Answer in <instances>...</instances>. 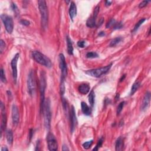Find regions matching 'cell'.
<instances>
[{
  "instance_id": "obj_12",
  "label": "cell",
  "mask_w": 151,
  "mask_h": 151,
  "mask_svg": "<svg viewBox=\"0 0 151 151\" xmlns=\"http://www.w3.org/2000/svg\"><path fill=\"white\" fill-rule=\"evenodd\" d=\"M12 119L14 124H17L20 120V115L17 106L15 105H13L12 106Z\"/></svg>"
},
{
  "instance_id": "obj_8",
  "label": "cell",
  "mask_w": 151,
  "mask_h": 151,
  "mask_svg": "<svg viewBox=\"0 0 151 151\" xmlns=\"http://www.w3.org/2000/svg\"><path fill=\"white\" fill-rule=\"evenodd\" d=\"M20 57V54L17 53L14 58L11 60V66L12 69V74H13V77L14 83H17V63Z\"/></svg>"
},
{
  "instance_id": "obj_25",
  "label": "cell",
  "mask_w": 151,
  "mask_h": 151,
  "mask_svg": "<svg viewBox=\"0 0 151 151\" xmlns=\"http://www.w3.org/2000/svg\"><path fill=\"white\" fill-rule=\"evenodd\" d=\"M146 21V19L145 18H141L140 20L138 21V22L136 24L135 27L133 28V32H135L137 31L139 28L140 27V26L142 24L145 22Z\"/></svg>"
},
{
  "instance_id": "obj_24",
  "label": "cell",
  "mask_w": 151,
  "mask_h": 151,
  "mask_svg": "<svg viewBox=\"0 0 151 151\" xmlns=\"http://www.w3.org/2000/svg\"><path fill=\"white\" fill-rule=\"evenodd\" d=\"M122 40V38L121 37H116L115 38H114L113 40H112L111 41V42L110 43V44H109V46L110 47H114L116 46L117 44H118Z\"/></svg>"
},
{
  "instance_id": "obj_13",
  "label": "cell",
  "mask_w": 151,
  "mask_h": 151,
  "mask_svg": "<svg viewBox=\"0 0 151 151\" xmlns=\"http://www.w3.org/2000/svg\"><path fill=\"white\" fill-rule=\"evenodd\" d=\"M1 132L3 131L6 127L7 124V116L6 113V107L4 104L1 102Z\"/></svg>"
},
{
  "instance_id": "obj_9",
  "label": "cell",
  "mask_w": 151,
  "mask_h": 151,
  "mask_svg": "<svg viewBox=\"0 0 151 151\" xmlns=\"http://www.w3.org/2000/svg\"><path fill=\"white\" fill-rule=\"evenodd\" d=\"M59 66L61 72V79H65L67 75V69L65 57L62 53L59 54Z\"/></svg>"
},
{
  "instance_id": "obj_33",
  "label": "cell",
  "mask_w": 151,
  "mask_h": 151,
  "mask_svg": "<svg viewBox=\"0 0 151 151\" xmlns=\"http://www.w3.org/2000/svg\"><path fill=\"white\" fill-rule=\"evenodd\" d=\"M6 44L5 43V41L3 40H0V52L1 53H2V52L4 51V50L6 49Z\"/></svg>"
},
{
  "instance_id": "obj_28",
  "label": "cell",
  "mask_w": 151,
  "mask_h": 151,
  "mask_svg": "<svg viewBox=\"0 0 151 151\" xmlns=\"http://www.w3.org/2000/svg\"><path fill=\"white\" fill-rule=\"evenodd\" d=\"M93 140H91L89 141H87V142H86L84 143H83V147L84 149H88L91 147V146L93 144Z\"/></svg>"
},
{
  "instance_id": "obj_1",
  "label": "cell",
  "mask_w": 151,
  "mask_h": 151,
  "mask_svg": "<svg viewBox=\"0 0 151 151\" xmlns=\"http://www.w3.org/2000/svg\"><path fill=\"white\" fill-rule=\"evenodd\" d=\"M38 8L41 14V23L42 28L44 30L48 28V23H49V12L47 6L46 2L43 0L38 1Z\"/></svg>"
},
{
  "instance_id": "obj_34",
  "label": "cell",
  "mask_w": 151,
  "mask_h": 151,
  "mask_svg": "<svg viewBox=\"0 0 151 151\" xmlns=\"http://www.w3.org/2000/svg\"><path fill=\"white\" fill-rule=\"evenodd\" d=\"M123 23H122L121 21L119 23H116L114 24V25L113 26V30H119L121 29L122 27H123Z\"/></svg>"
},
{
  "instance_id": "obj_27",
  "label": "cell",
  "mask_w": 151,
  "mask_h": 151,
  "mask_svg": "<svg viewBox=\"0 0 151 151\" xmlns=\"http://www.w3.org/2000/svg\"><path fill=\"white\" fill-rule=\"evenodd\" d=\"M0 79H1V81L2 83H7V79L6 77V74L4 70L2 69H1V71H0Z\"/></svg>"
},
{
  "instance_id": "obj_18",
  "label": "cell",
  "mask_w": 151,
  "mask_h": 151,
  "mask_svg": "<svg viewBox=\"0 0 151 151\" xmlns=\"http://www.w3.org/2000/svg\"><path fill=\"white\" fill-rule=\"evenodd\" d=\"M66 41H67V52L68 54L70 55L73 54V47L71 40L69 36H67L66 38Z\"/></svg>"
},
{
  "instance_id": "obj_44",
  "label": "cell",
  "mask_w": 151,
  "mask_h": 151,
  "mask_svg": "<svg viewBox=\"0 0 151 151\" xmlns=\"http://www.w3.org/2000/svg\"><path fill=\"white\" fill-rule=\"evenodd\" d=\"M125 77H126V75H124L123 76H122L121 79H120V81H123Z\"/></svg>"
},
{
  "instance_id": "obj_22",
  "label": "cell",
  "mask_w": 151,
  "mask_h": 151,
  "mask_svg": "<svg viewBox=\"0 0 151 151\" xmlns=\"http://www.w3.org/2000/svg\"><path fill=\"white\" fill-rule=\"evenodd\" d=\"M140 83L139 82V81H135L131 87L130 95L132 96L135 94L136 91H137L139 89V88L140 87Z\"/></svg>"
},
{
  "instance_id": "obj_21",
  "label": "cell",
  "mask_w": 151,
  "mask_h": 151,
  "mask_svg": "<svg viewBox=\"0 0 151 151\" xmlns=\"http://www.w3.org/2000/svg\"><path fill=\"white\" fill-rule=\"evenodd\" d=\"M6 138L7 140V142L9 145H12L13 143V133L11 129H9L7 131L6 133Z\"/></svg>"
},
{
  "instance_id": "obj_39",
  "label": "cell",
  "mask_w": 151,
  "mask_h": 151,
  "mask_svg": "<svg viewBox=\"0 0 151 151\" xmlns=\"http://www.w3.org/2000/svg\"><path fill=\"white\" fill-rule=\"evenodd\" d=\"M85 44H86V43L85 41H79L77 42V45H78V47H80V48H84L85 46Z\"/></svg>"
},
{
  "instance_id": "obj_36",
  "label": "cell",
  "mask_w": 151,
  "mask_h": 151,
  "mask_svg": "<svg viewBox=\"0 0 151 151\" xmlns=\"http://www.w3.org/2000/svg\"><path fill=\"white\" fill-rule=\"evenodd\" d=\"M99 11H100V7L99 6H97L96 7H95V8L94 9L93 16H94V17H95L97 18L98 14H99Z\"/></svg>"
},
{
  "instance_id": "obj_4",
  "label": "cell",
  "mask_w": 151,
  "mask_h": 151,
  "mask_svg": "<svg viewBox=\"0 0 151 151\" xmlns=\"http://www.w3.org/2000/svg\"><path fill=\"white\" fill-rule=\"evenodd\" d=\"M43 112L44 113V124L45 128L47 129H50L51 120V107H50V101L49 99H47L45 101Z\"/></svg>"
},
{
  "instance_id": "obj_15",
  "label": "cell",
  "mask_w": 151,
  "mask_h": 151,
  "mask_svg": "<svg viewBox=\"0 0 151 151\" xmlns=\"http://www.w3.org/2000/svg\"><path fill=\"white\" fill-rule=\"evenodd\" d=\"M77 14V6L74 2H71L70 8H69V15L71 20H73L74 18Z\"/></svg>"
},
{
  "instance_id": "obj_11",
  "label": "cell",
  "mask_w": 151,
  "mask_h": 151,
  "mask_svg": "<svg viewBox=\"0 0 151 151\" xmlns=\"http://www.w3.org/2000/svg\"><path fill=\"white\" fill-rule=\"evenodd\" d=\"M77 123V120L75 107L71 106V109L70 110V125L71 133H73V132L75 130Z\"/></svg>"
},
{
  "instance_id": "obj_35",
  "label": "cell",
  "mask_w": 151,
  "mask_h": 151,
  "mask_svg": "<svg viewBox=\"0 0 151 151\" xmlns=\"http://www.w3.org/2000/svg\"><path fill=\"white\" fill-rule=\"evenodd\" d=\"M115 23H116V21H115L114 19L112 18V19H111V20H110L109 22L107 23L106 27L107 28H111V27H113V26L114 25Z\"/></svg>"
},
{
  "instance_id": "obj_30",
  "label": "cell",
  "mask_w": 151,
  "mask_h": 151,
  "mask_svg": "<svg viewBox=\"0 0 151 151\" xmlns=\"http://www.w3.org/2000/svg\"><path fill=\"white\" fill-rule=\"evenodd\" d=\"M103 138H102L100 139L99 141H98V142L96 144V145L95 148L93 149V150H99V148L102 147V145L103 144Z\"/></svg>"
},
{
  "instance_id": "obj_31",
  "label": "cell",
  "mask_w": 151,
  "mask_h": 151,
  "mask_svg": "<svg viewBox=\"0 0 151 151\" xmlns=\"http://www.w3.org/2000/svg\"><path fill=\"white\" fill-rule=\"evenodd\" d=\"M11 8L13 9V11L14 12V13L16 15H19V13H20V11H19V9L18 8L17 6H16V4L14 2H12L11 3Z\"/></svg>"
},
{
  "instance_id": "obj_43",
  "label": "cell",
  "mask_w": 151,
  "mask_h": 151,
  "mask_svg": "<svg viewBox=\"0 0 151 151\" xmlns=\"http://www.w3.org/2000/svg\"><path fill=\"white\" fill-rule=\"evenodd\" d=\"M8 148L6 147H2L1 148V151H8Z\"/></svg>"
},
{
  "instance_id": "obj_19",
  "label": "cell",
  "mask_w": 151,
  "mask_h": 151,
  "mask_svg": "<svg viewBox=\"0 0 151 151\" xmlns=\"http://www.w3.org/2000/svg\"><path fill=\"white\" fill-rule=\"evenodd\" d=\"M96 17H95L94 16H92L87 20V22H86V25L89 28L95 27L96 25Z\"/></svg>"
},
{
  "instance_id": "obj_16",
  "label": "cell",
  "mask_w": 151,
  "mask_h": 151,
  "mask_svg": "<svg viewBox=\"0 0 151 151\" xmlns=\"http://www.w3.org/2000/svg\"><path fill=\"white\" fill-rule=\"evenodd\" d=\"M90 86L88 84L83 83L79 86L78 90L79 92L82 95H86L90 91Z\"/></svg>"
},
{
  "instance_id": "obj_29",
  "label": "cell",
  "mask_w": 151,
  "mask_h": 151,
  "mask_svg": "<svg viewBox=\"0 0 151 151\" xmlns=\"http://www.w3.org/2000/svg\"><path fill=\"white\" fill-rule=\"evenodd\" d=\"M124 105H125V102H124V101L120 103V104L118 105V106H117V115H119L120 113H121V112H122V109H123Z\"/></svg>"
},
{
  "instance_id": "obj_7",
  "label": "cell",
  "mask_w": 151,
  "mask_h": 151,
  "mask_svg": "<svg viewBox=\"0 0 151 151\" xmlns=\"http://www.w3.org/2000/svg\"><path fill=\"white\" fill-rule=\"evenodd\" d=\"M28 92L31 96L35 94V80L34 73L33 71H31L28 76L27 79Z\"/></svg>"
},
{
  "instance_id": "obj_41",
  "label": "cell",
  "mask_w": 151,
  "mask_h": 151,
  "mask_svg": "<svg viewBox=\"0 0 151 151\" xmlns=\"http://www.w3.org/2000/svg\"><path fill=\"white\" fill-rule=\"evenodd\" d=\"M62 150H63V151H66V150H69V149L67 148V147L66 145H64L63 146V148H62Z\"/></svg>"
},
{
  "instance_id": "obj_32",
  "label": "cell",
  "mask_w": 151,
  "mask_h": 151,
  "mask_svg": "<svg viewBox=\"0 0 151 151\" xmlns=\"http://www.w3.org/2000/svg\"><path fill=\"white\" fill-rule=\"evenodd\" d=\"M65 84H64V79H61V85H60V92L61 95L63 96L64 92H65Z\"/></svg>"
},
{
  "instance_id": "obj_17",
  "label": "cell",
  "mask_w": 151,
  "mask_h": 151,
  "mask_svg": "<svg viewBox=\"0 0 151 151\" xmlns=\"http://www.w3.org/2000/svg\"><path fill=\"white\" fill-rule=\"evenodd\" d=\"M81 108L83 114L86 116H90L92 113V109L85 102H82L81 103Z\"/></svg>"
},
{
  "instance_id": "obj_5",
  "label": "cell",
  "mask_w": 151,
  "mask_h": 151,
  "mask_svg": "<svg viewBox=\"0 0 151 151\" xmlns=\"http://www.w3.org/2000/svg\"><path fill=\"white\" fill-rule=\"evenodd\" d=\"M112 64H110L109 65L104 67L92 69V70L86 71V73L88 76L93 77L99 78L102 75H105V74L108 73L110 69L112 67Z\"/></svg>"
},
{
  "instance_id": "obj_26",
  "label": "cell",
  "mask_w": 151,
  "mask_h": 151,
  "mask_svg": "<svg viewBox=\"0 0 151 151\" xmlns=\"http://www.w3.org/2000/svg\"><path fill=\"white\" fill-rule=\"evenodd\" d=\"M98 57H99V55H98L96 52L91 51V52H88L86 54V57L88 59L97 58Z\"/></svg>"
},
{
  "instance_id": "obj_37",
  "label": "cell",
  "mask_w": 151,
  "mask_h": 151,
  "mask_svg": "<svg viewBox=\"0 0 151 151\" xmlns=\"http://www.w3.org/2000/svg\"><path fill=\"white\" fill-rule=\"evenodd\" d=\"M149 1H143L140 2V3L139 4V8H144L146 6H147V4L149 3Z\"/></svg>"
},
{
  "instance_id": "obj_14",
  "label": "cell",
  "mask_w": 151,
  "mask_h": 151,
  "mask_svg": "<svg viewBox=\"0 0 151 151\" xmlns=\"http://www.w3.org/2000/svg\"><path fill=\"white\" fill-rule=\"evenodd\" d=\"M150 101V93L149 92H147L143 97L142 100V105H141V110L142 111H145L147 109L149 106Z\"/></svg>"
},
{
  "instance_id": "obj_20",
  "label": "cell",
  "mask_w": 151,
  "mask_h": 151,
  "mask_svg": "<svg viewBox=\"0 0 151 151\" xmlns=\"http://www.w3.org/2000/svg\"><path fill=\"white\" fill-rule=\"evenodd\" d=\"M123 140L122 137H119L116 141L115 143V150L117 151L121 150L123 148Z\"/></svg>"
},
{
  "instance_id": "obj_42",
  "label": "cell",
  "mask_w": 151,
  "mask_h": 151,
  "mask_svg": "<svg viewBox=\"0 0 151 151\" xmlns=\"http://www.w3.org/2000/svg\"><path fill=\"white\" fill-rule=\"evenodd\" d=\"M99 37H103L105 35V33L104 32H101L99 33V34H98Z\"/></svg>"
},
{
  "instance_id": "obj_3",
  "label": "cell",
  "mask_w": 151,
  "mask_h": 151,
  "mask_svg": "<svg viewBox=\"0 0 151 151\" xmlns=\"http://www.w3.org/2000/svg\"><path fill=\"white\" fill-rule=\"evenodd\" d=\"M46 87V80L44 73L41 72L40 75V110L41 112H43L45 103V89Z\"/></svg>"
},
{
  "instance_id": "obj_38",
  "label": "cell",
  "mask_w": 151,
  "mask_h": 151,
  "mask_svg": "<svg viewBox=\"0 0 151 151\" xmlns=\"http://www.w3.org/2000/svg\"><path fill=\"white\" fill-rule=\"evenodd\" d=\"M20 24H21L23 25H25V26H28L30 25V21H28L27 20H21L20 21Z\"/></svg>"
},
{
  "instance_id": "obj_6",
  "label": "cell",
  "mask_w": 151,
  "mask_h": 151,
  "mask_svg": "<svg viewBox=\"0 0 151 151\" xmlns=\"http://www.w3.org/2000/svg\"><path fill=\"white\" fill-rule=\"evenodd\" d=\"M1 18L2 23H4V25L7 33H9V34H11L14 29V23L13 18L11 16L7 15V14H1Z\"/></svg>"
},
{
  "instance_id": "obj_2",
  "label": "cell",
  "mask_w": 151,
  "mask_h": 151,
  "mask_svg": "<svg viewBox=\"0 0 151 151\" xmlns=\"http://www.w3.org/2000/svg\"><path fill=\"white\" fill-rule=\"evenodd\" d=\"M32 58L41 65L44 66L47 68H50L52 66L51 61L49 58L45 56L41 53L38 51H34L32 54Z\"/></svg>"
},
{
  "instance_id": "obj_10",
  "label": "cell",
  "mask_w": 151,
  "mask_h": 151,
  "mask_svg": "<svg viewBox=\"0 0 151 151\" xmlns=\"http://www.w3.org/2000/svg\"><path fill=\"white\" fill-rule=\"evenodd\" d=\"M48 148L50 150H57L58 149V143L54 135L51 133H49L47 136Z\"/></svg>"
},
{
  "instance_id": "obj_40",
  "label": "cell",
  "mask_w": 151,
  "mask_h": 151,
  "mask_svg": "<svg viewBox=\"0 0 151 151\" xmlns=\"http://www.w3.org/2000/svg\"><path fill=\"white\" fill-rule=\"evenodd\" d=\"M112 3V1H106V2H105V6H106V7H109V6H111Z\"/></svg>"
},
{
  "instance_id": "obj_23",
  "label": "cell",
  "mask_w": 151,
  "mask_h": 151,
  "mask_svg": "<svg viewBox=\"0 0 151 151\" xmlns=\"http://www.w3.org/2000/svg\"><path fill=\"white\" fill-rule=\"evenodd\" d=\"M88 102H89L91 106L93 107L94 106L95 102V94L93 90L91 91L89 95H88Z\"/></svg>"
}]
</instances>
